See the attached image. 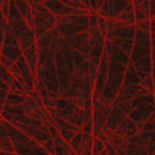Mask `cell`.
Wrapping results in <instances>:
<instances>
[{
	"mask_svg": "<svg viewBox=\"0 0 155 155\" xmlns=\"http://www.w3.org/2000/svg\"><path fill=\"white\" fill-rule=\"evenodd\" d=\"M45 108L47 112L52 115L57 117L67 123H71L76 127H78L81 130L84 123V99L83 98H62L56 94H51L46 98H41Z\"/></svg>",
	"mask_w": 155,
	"mask_h": 155,
	"instance_id": "obj_1",
	"label": "cell"
},
{
	"mask_svg": "<svg viewBox=\"0 0 155 155\" xmlns=\"http://www.w3.org/2000/svg\"><path fill=\"white\" fill-rule=\"evenodd\" d=\"M128 63H129V55L124 54L122 50H119L114 45L109 56L106 87L99 97L104 106H112V103L117 98L118 92L123 84L124 74L128 68Z\"/></svg>",
	"mask_w": 155,
	"mask_h": 155,
	"instance_id": "obj_2",
	"label": "cell"
},
{
	"mask_svg": "<svg viewBox=\"0 0 155 155\" xmlns=\"http://www.w3.org/2000/svg\"><path fill=\"white\" fill-rule=\"evenodd\" d=\"M0 123H2V127L8 134V137L10 138L16 155H51L37 141L20 132L9 122L2 119Z\"/></svg>",
	"mask_w": 155,
	"mask_h": 155,
	"instance_id": "obj_3",
	"label": "cell"
},
{
	"mask_svg": "<svg viewBox=\"0 0 155 155\" xmlns=\"http://www.w3.org/2000/svg\"><path fill=\"white\" fill-rule=\"evenodd\" d=\"M31 11H32V20H34V32L36 38H40L45 34L54 30L57 22V18L47 10L41 2H30Z\"/></svg>",
	"mask_w": 155,
	"mask_h": 155,
	"instance_id": "obj_4",
	"label": "cell"
},
{
	"mask_svg": "<svg viewBox=\"0 0 155 155\" xmlns=\"http://www.w3.org/2000/svg\"><path fill=\"white\" fill-rule=\"evenodd\" d=\"M88 22H89L88 15L57 18L55 29L62 37L66 38V37H71V36L78 35V34L87 32Z\"/></svg>",
	"mask_w": 155,
	"mask_h": 155,
	"instance_id": "obj_5",
	"label": "cell"
},
{
	"mask_svg": "<svg viewBox=\"0 0 155 155\" xmlns=\"http://www.w3.org/2000/svg\"><path fill=\"white\" fill-rule=\"evenodd\" d=\"M21 56H22V52H21L18 37L14 35L11 29L5 31L3 45H2V54H0V64H3L4 67L10 70V67Z\"/></svg>",
	"mask_w": 155,
	"mask_h": 155,
	"instance_id": "obj_6",
	"label": "cell"
},
{
	"mask_svg": "<svg viewBox=\"0 0 155 155\" xmlns=\"http://www.w3.org/2000/svg\"><path fill=\"white\" fill-rule=\"evenodd\" d=\"M9 71L12 74V77H14V80L22 82L31 92L34 91L35 83H36V76L31 72L29 64H28L26 60L24 58V56H21L14 64H12Z\"/></svg>",
	"mask_w": 155,
	"mask_h": 155,
	"instance_id": "obj_7",
	"label": "cell"
},
{
	"mask_svg": "<svg viewBox=\"0 0 155 155\" xmlns=\"http://www.w3.org/2000/svg\"><path fill=\"white\" fill-rule=\"evenodd\" d=\"M44 115H45L46 120L51 122V123L55 125V128L57 129V132L60 133V135L62 137V139L66 141L67 144L72 140V138H73L77 133L81 132V129H80L78 127H76V125H73V124H71V123L64 122V120H62V119H60V118H57V117H52V115H51V114L47 112L46 108H45V110H44Z\"/></svg>",
	"mask_w": 155,
	"mask_h": 155,
	"instance_id": "obj_8",
	"label": "cell"
},
{
	"mask_svg": "<svg viewBox=\"0 0 155 155\" xmlns=\"http://www.w3.org/2000/svg\"><path fill=\"white\" fill-rule=\"evenodd\" d=\"M93 139L94 137L92 134H86L81 130L72 138L68 145L77 155H92Z\"/></svg>",
	"mask_w": 155,
	"mask_h": 155,
	"instance_id": "obj_9",
	"label": "cell"
},
{
	"mask_svg": "<svg viewBox=\"0 0 155 155\" xmlns=\"http://www.w3.org/2000/svg\"><path fill=\"white\" fill-rule=\"evenodd\" d=\"M41 4L50 10L56 18H64V16H82V15H89L88 11L83 10H76L72 8H68L62 2H55V0H45L41 2Z\"/></svg>",
	"mask_w": 155,
	"mask_h": 155,
	"instance_id": "obj_10",
	"label": "cell"
},
{
	"mask_svg": "<svg viewBox=\"0 0 155 155\" xmlns=\"http://www.w3.org/2000/svg\"><path fill=\"white\" fill-rule=\"evenodd\" d=\"M132 5L133 2H104L99 11V16L106 19H117Z\"/></svg>",
	"mask_w": 155,
	"mask_h": 155,
	"instance_id": "obj_11",
	"label": "cell"
},
{
	"mask_svg": "<svg viewBox=\"0 0 155 155\" xmlns=\"http://www.w3.org/2000/svg\"><path fill=\"white\" fill-rule=\"evenodd\" d=\"M154 113H155V99L135 107L130 113H129L128 118L130 120H133L138 127H140Z\"/></svg>",
	"mask_w": 155,
	"mask_h": 155,
	"instance_id": "obj_12",
	"label": "cell"
},
{
	"mask_svg": "<svg viewBox=\"0 0 155 155\" xmlns=\"http://www.w3.org/2000/svg\"><path fill=\"white\" fill-rule=\"evenodd\" d=\"M64 40H66V42L68 44V46L71 48H73L77 52H80L88 57V55H89V34H88V31L71 36V37H66Z\"/></svg>",
	"mask_w": 155,
	"mask_h": 155,
	"instance_id": "obj_13",
	"label": "cell"
},
{
	"mask_svg": "<svg viewBox=\"0 0 155 155\" xmlns=\"http://www.w3.org/2000/svg\"><path fill=\"white\" fill-rule=\"evenodd\" d=\"M112 110V106H103L101 109L93 110L92 109V122H93V137L97 138L99 133H102V129L104 127L109 113Z\"/></svg>",
	"mask_w": 155,
	"mask_h": 155,
	"instance_id": "obj_14",
	"label": "cell"
},
{
	"mask_svg": "<svg viewBox=\"0 0 155 155\" xmlns=\"http://www.w3.org/2000/svg\"><path fill=\"white\" fill-rule=\"evenodd\" d=\"M138 133H139L138 125L127 117L119 123V125L117 128H115L113 134L118 135V137H123V138H132V137L137 135Z\"/></svg>",
	"mask_w": 155,
	"mask_h": 155,
	"instance_id": "obj_15",
	"label": "cell"
},
{
	"mask_svg": "<svg viewBox=\"0 0 155 155\" xmlns=\"http://www.w3.org/2000/svg\"><path fill=\"white\" fill-rule=\"evenodd\" d=\"M127 139H128V144L125 147V151L128 153V155H149L147 147L144 145V143L141 141L138 134Z\"/></svg>",
	"mask_w": 155,
	"mask_h": 155,
	"instance_id": "obj_16",
	"label": "cell"
},
{
	"mask_svg": "<svg viewBox=\"0 0 155 155\" xmlns=\"http://www.w3.org/2000/svg\"><path fill=\"white\" fill-rule=\"evenodd\" d=\"M22 56L26 60L31 72L36 76V70H37V60H38V50H37V41L30 45L28 48L22 51Z\"/></svg>",
	"mask_w": 155,
	"mask_h": 155,
	"instance_id": "obj_17",
	"label": "cell"
},
{
	"mask_svg": "<svg viewBox=\"0 0 155 155\" xmlns=\"http://www.w3.org/2000/svg\"><path fill=\"white\" fill-rule=\"evenodd\" d=\"M135 24L150 20V2H133Z\"/></svg>",
	"mask_w": 155,
	"mask_h": 155,
	"instance_id": "obj_18",
	"label": "cell"
},
{
	"mask_svg": "<svg viewBox=\"0 0 155 155\" xmlns=\"http://www.w3.org/2000/svg\"><path fill=\"white\" fill-rule=\"evenodd\" d=\"M15 5L18 11L20 12L21 18L29 25V28L34 29V20H32V11L30 6V2H15Z\"/></svg>",
	"mask_w": 155,
	"mask_h": 155,
	"instance_id": "obj_19",
	"label": "cell"
},
{
	"mask_svg": "<svg viewBox=\"0 0 155 155\" xmlns=\"http://www.w3.org/2000/svg\"><path fill=\"white\" fill-rule=\"evenodd\" d=\"M0 125H2V123H0ZM0 151L15 153L11 140H10V138L8 137V134L5 133V130L3 129V127L0 128Z\"/></svg>",
	"mask_w": 155,
	"mask_h": 155,
	"instance_id": "obj_20",
	"label": "cell"
},
{
	"mask_svg": "<svg viewBox=\"0 0 155 155\" xmlns=\"http://www.w3.org/2000/svg\"><path fill=\"white\" fill-rule=\"evenodd\" d=\"M10 92L11 93H15L18 96H22V97H28L31 93V91L22 82H19L16 80L12 82V84L10 86Z\"/></svg>",
	"mask_w": 155,
	"mask_h": 155,
	"instance_id": "obj_21",
	"label": "cell"
},
{
	"mask_svg": "<svg viewBox=\"0 0 155 155\" xmlns=\"http://www.w3.org/2000/svg\"><path fill=\"white\" fill-rule=\"evenodd\" d=\"M25 98H26V97L18 96L15 93L9 92L8 96H6V101H5V104L4 106H21V104H24Z\"/></svg>",
	"mask_w": 155,
	"mask_h": 155,
	"instance_id": "obj_22",
	"label": "cell"
},
{
	"mask_svg": "<svg viewBox=\"0 0 155 155\" xmlns=\"http://www.w3.org/2000/svg\"><path fill=\"white\" fill-rule=\"evenodd\" d=\"M138 130L139 132H149V133L155 132V113L153 115H150L140 127H138Z\"/></svg>",
	"mask_w": 155,
	"mask_h": 155,
	"instance_id": "obj_23",
	"label": "cell"
},
{
	"mask_svg": "<svg viewBox=\"0 0 155 155\" xmlns=\"http://www.w3.org/2000/svg\"><path fill=\"white\" fill-rule=\"evenodd\" d=\"M0 80L4 81L5 83H8L9 86H11L12 82L15 81L14 77H12V74L10 73V71L6 67H4L3 64H0Z\"/></svg>",
	"mask_w": 155,
	"mask_h": 155,
	"instance_id": "obj_24",
	"label": "cell"
},
{
	"mask_svg": "<svg viewBox=\"0 0 155 155\" xmlns=\"http://www.w3.org/2000/svg\"><path fill=\"white\" fill-rule=\"evenodd\" d=\"M103 150H104V144H103L98 138H94L93 147H92V155H101Z\"/></svg>",
	"mask_w": 155,
	"mask_h": 155,
	"instance_id": "obj_25",
	"label": "cell"
},
{
	"mask_svg": "<svg viewBox=\"0 0 155 155\" xmlns=\"http://www.w3.org/2000/svg\"><path fill=\"white\" fill-rule=\"evenodd\" d=\"M107 25H108V20L106 18L103 16L98 18V30L103 37H106V34H107Z\"/></svg>",
	"mask_w": 155,
	"mask_h": 155,
	"instance_id": "obj_26",
	"label": "cell"
},
{
	"mask_svg": "<svg viewBox=\"0 0 155 155\" xmlns=\"http://www.w3.org/2000/svg\"><path fill=\"white\" fill-rule=\"evenodd\" d=\"M103 3L104 2H101V0H91V2H89V9H91V12H93V14H99V11L103 6Z\"/></svg>",
	"mask_w": 155,
	"mask_h": 155,
	"instance_id": "obj_27",
	"label": "cell"
},
{
	"mask_svg": "<svg viewBox=\"0 0 155 155\" xmlns=\"http://www.w3.org/2000/svg\"><path fill=\"white\" fill-rule=\"evenodd\" d=\"M137 29L141 30V31H145V32H150V20H145V21H141L135 24Z\"/></svg>",
	"mask_w": 155,
	"mask_h": 155,
	"instance_id": "obj_28",
	"label": "cell"
},
{
	"mask_svg": "<svg viewBox=\"0 0 155 155\" xmlns=\"http://www.w3.org/2000/svg\"><path fill=\"white\" fill-rule=\"evenodd\" d=\"M0 11H2L4 19L6 20L9 16V2H0Z\"/></svg>",
	"mask_w": 155,
	"mask_h": 155,
	"instance_id": "obj_29",
	"label": "cell"
},
{
	"mask_svg": "<svg viewBox=\"0 0 155 155\" xmlns=\"http://www.w3.org/2000/svg\"><path fill=\"white\" fill-rule=\"evenodd\" d=\"M8 24L6 20H0V45H3L4 35H5V25Z\"/></svg>",
	"mask_w": 155,
	"mask_h": 155,
	"instance_id": "obj_30",
	"label": "cell"
},
{
	"mask_svg": "<svg viewBox=\"0 0 155 155\" xmlns=\"http://www.w3.org/2000/svg\"><path fill=\"white\" fill-rule=\"evenodd\" d=\"M6 96H8V92L3 91V89H0V114H2V112H3L5 101H6Z\"/></svg>",
	"mask_w": 155,
	"mask_h": 155,
	"instance_id": "obj_31",
	"label": "cell"
},
{
	"mask_svg": "<svg viewBox=\"0 0 155 155\" xmlns=\"http://www.w3.org/2000/svg\"><path fill=\"white\" fill-rule=\"evenodd\" d=\"M0 89H3V91H5V92H10V86L8 84V83H5L4 81H2L0 80Z\"/></svg>",
	"mask_w": 155,
	"mask_h": 155,
	"instance_id": "obj_32",
	"label": "cell"
},
{
	"mask_svg": "<svg viewBox=\"0 0 155 155\" xmlns=\"http://www.w3.org/2000/svg\"><path fill=\"white\" fill-rule=\"evenodd\" d=\"M155 18V2H150V19Z\"/></svg>",
	"mask_w": 155,
	"mask_h": 155,
	"instance_id": "obj_33",
	"label": "cell"
},
{
	"mask_svg": "<svg viewBox=\"0 0 155 155\" xmlns=\"http://www.w3.org/2000/svg\"><path fill=\"white\" fill-rule=\"evenodd\" d=\"M0 155H16L15 153H6V151H0Z\"/></svg>",
	"mask_w": 155,
	"mask_h": 155,
	"instance_id": "obj_34",
	"label": "cell"
},
{
	"mask_svg": "<svg viewBox=\"0 0 155 155\" xmlns=\"http://www.w3.org/2000/svg\"><path fill=\"white\" fill-rule=\"evenodd\" d=\"M68 155H77V154H76V153H74L73 150H70V153H68Z\"/></svg>",
	"mask_w": 155,
	"mask_h": 155,
	"instance_id": "obj_35",
	"label": "cell"
},
{
	"mask_svg": "<svg viewBox=\"0 0 155 155\" xmlns=\"http://www.w3.org/2000/svg\"><path fill=\"white\" fill-rule=\"evenodd\" d=\"M101 155H108V153H107V151H106V149H104V150L102 151V154H101Z\"/></svg>",
	"mask_w": 155,
	"mask_h": 155,
	"instance_id": "obj_36",
	"label": "cell"
},
{
	"mask_svg": "<svg viewBox=\"0 0 155 155\" xmlns=\"http://www.w3.org/2000/svg\"><path fill=\"white\" fill-rule=\"evenodd\" d=\"M0 20H5L4 16H3V14H2V11H0Z\"/></svg>",
	"mask_w": 155,
	"mask_h": 155,
	"instance_id": "obj_37",
	"label": "cell"
},
{
	"mask_svg": "<svg viewBox=\"0 0 155 155\" xmlns=\"http://www.w3.org/2000/svg\"><path fill=\"white\" fill-rule=\"evenodd\" d=\"M0 122H2V118H0ZM0 128H2V125H0Z\"/></svg>",
	"mask_w": 155,
	"mask_h": 155,
	"instance_id": "obj_38",
	"label": "cell"
}]
</instances>
